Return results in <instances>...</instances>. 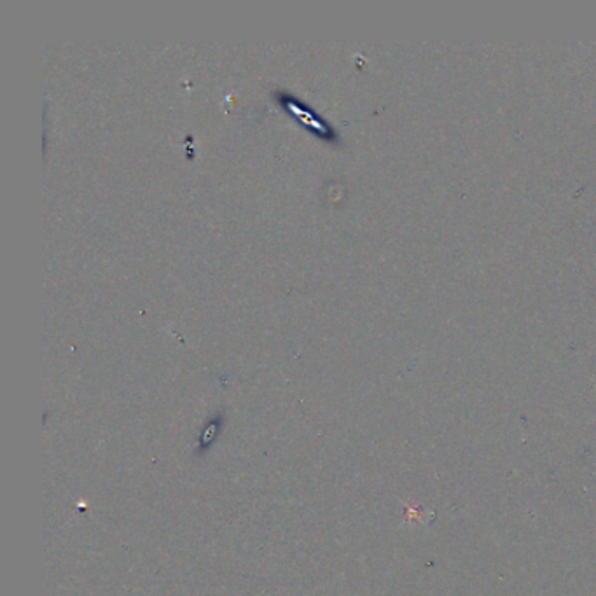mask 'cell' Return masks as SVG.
Returning <instances> with one entry per match:
<instances>
[{
	"label": "cell",
	"mask_w": 596,
	"mask_h": 596,
	"mask_svg": "<svg viewBox=\"0 0 596 596\" xmlns=\"http://www.w3.org/2000/svg\"><path fill=\"white\" fill-rule=\"evenodd\" d=\"M271 96L291 118L298 119V123H301L313 135H317L318 138H322L324 142H329V144L334 145L341 142V136L332 128L331 123H329L324 116L318 114L311 105L302 102L299 96L292 95L287 89H275V91L271 93Z\"/></svg>",
	"instance_id": "obj_1"
}]
</instances>
